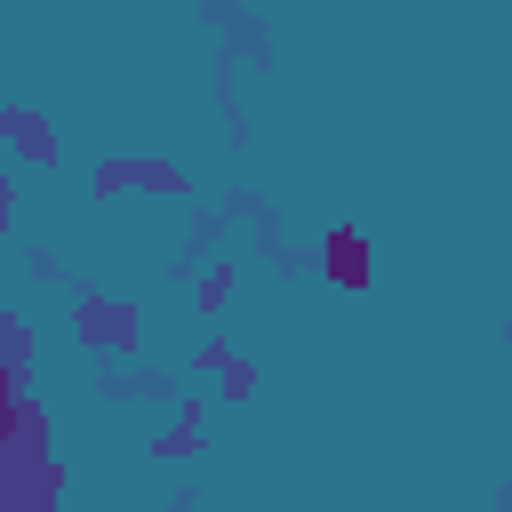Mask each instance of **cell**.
<instances>
[{
	"mask_svg": "<svg viewBox=\"0 0 512 512\" xmlns=\"http://www.w3.org/2000/svg\"><path fill=\"white\" fill-rule=\"evenodd\" d=\"M72 344L96 352V360H136V352H144V304H136V296L80 288V296H72Z\"/></svg>",
	"mask_w": 512,
	"mask_h": 512,
	"instance_id": "6da1fadb",
	"label": "cell"
},
{
	"mask_svg": "<svg viewBox=\"0 0 512 512\" xmlns=\"http://www.w3.org/2000/svg\"><path fill=\"white\" fill-rule=\"evenodd\" d=\"M320 272H328V288L368 296V288H376V248H368V232H360V224H336V232L320 240Z\"/></svg>",
	"mask_w": 512,
	"mask_h": 512,
	"instance_id": "7a4b0ae2",
	"label": "cell"
},
{
	"mask_svg": "<svg viewBox=\"0 0 512 512\" xmlns=\"http://www.w3.org/2000/svg\"><path fill=\"white\" fill-rule=\"evenodd\" d=\"M0 144H8L24 168H64V136H56V120L32 112V104H0Z\"/></svg>",
	"mask_w": 512,
	"mask_h": 512,
	"instance_id": "3957f363",
	"label": "cell"
},
{
	"mask_svg": "<svg viewBox=\"0 0 512 512\" xmlns=\"http://www.w3.org/2000/svg\"><path fill=\"white\" fill-rule=\"evenodd\" d=\"M120 192H192V176L176 160H104L96 168V200H120Z\"/></svg>",
	"mask_w": 512,
	"mask_h": 512,
	"instance_id": "277c9868",
	"label": "cell"
},
{
	"mask_svg": "<svg viewBox=\"0 0 512 512\" xmlns=\"http://www.w3.org/2000/svg\"><path fill=\"white\" fill-rule=\"evenodd\" d=\"M192 376H224V384H216L224 400H248V392H256V368H248V360H240L224 336H208V344L192 352Z\"/></svg>",
	"mask_w": 512,
	"mask_h": 512,
	"instance_id": "5b68a950",
	"label": "cell"
},
{
	"mask_svg": "<svg viewBox=\"0 0 512 512\" xmlns=\"http://www.w3.org/2000/svg\"><path fill=\"white\" fill-rule=\"evenodd\" d=\"M32 352H40V344H32V328H24V312H0V360H8L16 376H32Z\"/></svg>",
	"mask_w": 512,
	"mask_h": 512,
	"instance_id": "8992f818",
	"label": "cell"
},
{
	"mask_svg": "<svg viewBox=\"0 0 512 512\" xmlns=\"http://www.w3.org/2000/svg\"><path fill=\"white\" fill-rule=\"evenodd\" d=\"M232 280H240V264H232V256H216V264L200 272V312H208V320L224 312V296H232Z\"/></svg>",
	"mask_w": 512,
	"mask_h": 512,
	"instance_id": "52a82bcc",
	"label": "cell"
},
{
	"mask_svg": "<svg viewBox=\"0 0 512 512\" xmlns=\"http://www.w3.org/2000/svg\"><path fill=\"white\" fill-rule=\"evenodd\" d=\"M16 208H24V176H16L8 160H0V232L16 224Z\"/></svg>",
	"mask_w": 512,
	"mask_h": 512,
	"instance_id": "ba28073f",
	"label": "cell"
},
{
	"mask_svg": "<svg viewBox=\"0 0 512 512\" xmlns=\"http://www.w3.org/2000/svg\"><path fill=\"white\" fill-rule=\"evenodd\" d=\"M24 272H32V280H40V288H56V280H64V272H56V256H48V248H24Z\"/></svg>",
	"mask_w": 512,
	"mask_h": 512,
	"instance_id": "9c48e42d",
	"label": "cell"
}]
</instances>
